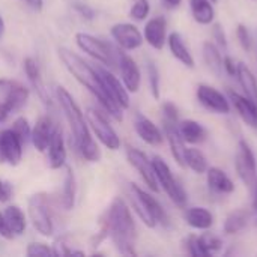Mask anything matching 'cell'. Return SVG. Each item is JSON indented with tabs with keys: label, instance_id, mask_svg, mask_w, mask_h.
I'll use <instances>...</instances> for the list:
<instances>
[{
	"label": "cell",
	"instance_id": "6da1fadb",
	"mask_svg": "<svg viewBox=\"0 0 257 257\" xmlns=\"http://www.w3.org/2000/svg\"><path fill=\"white\" fill-rule=\"evenodd\" d=\"M59 57L63 62L65 68L75 77V80L83 84L102 105V108L116 120H122V108L116 105V102L108 96L105 92L101 78L96 72V68L89 65L84 59H81L78 54L72 53L68 48H60L59 50Z\"/></svg>",
	"mask_w": 257,
	"mask_h": 257
},
{
	"label": "cell",
	"instance_id": "7a4b0ae2",
	"mask_svg": "<svg viewBox=\"0 0 257 257\" xmlns=\"http://www.w3.org/2000/svg\"><path fill=\"white\" fill-rule=\"evenodd\" d=\"M56 98L65 113V117L69 123L71 133L74 136V143L80 155L92 163H96L101 160V151L96 142L92 139L89 131L87 119L84 117V113L72 98V95L62 86L56 87Z\"/></svg>",
	"mask_w": 257,
	"mask_h": 257
},
{
	"label": "cell",
	"instance_id": "3957f363",
	"mask_svg": "<svg viewBox=\"0 0 257 257\" xmlns=\"http://www.w3.org/2000/svg\"><path fill=\"white\" fill-rule=\"evenodd\" d=\"M101 229H104L114 247L120 254L125 256H136V223L131 214V209L125 203L123 199L116 197L110 208L107 209L104 220L101 221Z\"/></svg>",
	"mask_w": 257,
	"mask_h": 257
},
{
	"label": "cell",
	"instance_id": "277c9868",
	"mask_svg": "<svg viewBox=\"0 0 257 257\" xmlns=\"http://www.w3.org/2000/svg\"><path fill=\"white\" fill-rule=\"evenodd\" d=\"M130 200L136 214L145 226L154 229L157 224H161L164 227L170 224L169 215L161 206V203L136 184H130Z\"/></svg>",
	"mask_w": 257,
	"mask_h": 257
},
{
	"label": "cell",
	"instance_id": "5b68a950",
	"mask_svg": "<svg viewBox=\"0 0 257 257\" xmlns=\"http://www.w3.org/2000/svg\"><path fill=\"white\" fill-rule=\"evenodd\" d=\"M152 164H154V170H155L157 181H158L160 187L166 191V194L170 197V200L178 208L184 209L187 206L188 196H187V191L184 190V187L179 184V181L172 173L169 164L161 157H154L152 158Z\"/></svg>",
	"mask_w": 257,
	"mask_h": 257
},
{
	"label": "cell",
	"instance_id": "8992f818",
	"mask_svg": "<svg viewBox=\"0 0 257 257\" xmlns=\"http://www.w3.org/2000/svg\"><path fill=\"white\" fill-rule=\"evenodd\" d=\"M75 42L81 51L87 53L90 57L101 62L102 65H107V66L117 65L119 51L113 50L110 44H107V42L89 35V33H84V32L75 33Z\"/></svg>",
	"mask_w": 257,
	"mask_h": 257
},
{
	"label": "cell",
	"instance_id": "52a82bcc",
	"mask_svg": "<svg viewBox=\"0 0 257 257\" xmlns=\"http://www.w3.org/2000/svg\"><path fill=\"white\" fill-rule=\"evenodd\" d=\"M235 169L242 184L248 188H254L257 181V161L251 146L245 140L238 142L235 152Z\"/></svg>",
	"mask_w": 257,
	"mask_h": 257
},
{
	"label": "cell",
	"instance_id": "ba28073f",
	"mask_svg": "<svg viewBox=\"0 0 257 257\" xmlns=\"http://www.w3.org/2000/svg\"><path fill=\"white\" fill-rule=\"evenodd\" d=\"M86 119H87V123L92 128V131L95 133L96 139L107 149L117 151L120 148V139H119L117 133L114 131V128L110 125V122L107 120V117L102 113H99L95 108H87Z\"/></svg>",
	"mask_w": 257,
	"mask_h": 257
},
{
	"label": "cell",
	"instance_id": "9c48e42d",
	"mask_svg": "<svg viewBox=\"0 0 257 257\" xmlns=\"http://www.w3.org/2000/svg\"><path fill=\"white\" fill-rule=\"evenodd\" d=\"M27 209H29V218L33 227L36 229V232L41 233L42 236H51L54 233V224L45 199L39 194L30 197Z\"/></svg>",
	"mask_w": 257,
	"mask_h": 257
},
{
	"label": "cell",
	"instance_id": "30bf717a",
	"mask_svg": "<svg viewBox=\"0 0 257 257\" xmlns=\"http://www.w3.org/2000/svg\"><path fill=\"white\" fill-rule=\"evenodd\" d=\"M126 158H128V163L137 170V173L140 175V178L143 179L146 187L151 191L158 193L160 191V184L157 181V175H155V170H154L152 160H149L145 152H142L140 149H136V148H128L126 149Z\"/></svg>",
	"mask_w": 257,
	"mask_h": 257
},
{
	"label": "cell",
	"instance_id": "8fae6325",
	"mask_svg": "<svg viewBox=\"0 0 257 257\" xmlns=\"http://www.w3.org/2000/svg\"><path fill=\"white\" fill-rule=\"evenodd\" d=\"M197 101L209 111L217 113V114H229L232 104L230 99L220 92L218 89L209 86V84H199L196 90Z\"/></svg>",
	"mask_w": 257,
	"mask_h": 257
},
{
	"label": "cell",
	"instance_id": "7c38bea8",
	"mask_svg": "<svg viewBox=\"0 0 257 257\" xmlns=\"http://www.w3.org/2000/svg\"><path fill=\"white\" fill-rule=\"evenodd\" d=\"M96 72L101 78V83L105 89V92L108 93V96L116 102L117 107H120L122 110H126L130 107V92L126 90V87L123 86V83H120V80L117 77H114V74L102 66H96Z\"/></svg>",
	"mask_w": 257,
	"mask_h": 257
},
{
	"label": "cell",
	"instance_id": "4fadbf2b",
	"mask_svg": "<svg viewBox=\"0 0 257 257\" xmlns=\"http://www.w3.org/2000/svg\"><path fill=\"white\" fill-rule=\"evenodd\" d=\"M113 39L117 42V45L125 51H133L142 47L145 38L140 33V30L130 23H117L110 30Z\"/></svg>",
	"mask_w": 257,
	"mask_h": 257
},
{
	"label": "cell",
	"instance_id": "5bb4252c",
	"mask_svg": "<svg viewBox=\"0 0 257 257\" xmlns=\"http://www.w3.org/2000/svg\"><path fill=\"white\" fill-rule=\"evenodd\" d=\"M23 142L12 130L0 131V152L3 161L11 166H18L23 158Z\"/></svg>",
	"mask_w": 257,
	"mask_h": 257
},
{
	"label": "cell",
	"instance_id": "9a60e30c",
	"mask_svg": "<svg viewBox=\"0 0 257 257\" xmlns=\"http://www.w3.org/2000/svg\"><path fill=\"white\" fill-rule=\"evenodd\" d=\"M117 65H119L122 83L126 87V90L131 93L139 92L140 84H142V74H140V69H139V65L136 63V60L131 56H128L126 53H119Z\"/></svg>",
	"mask_w": 257,
	"mask_h": 257
},
{
	"label": "cell",
	"instance_id": "2e32d148",
	"mask_svg": "<svg viewBox=\"0 0 257 257\" xmlns=\"http://www.w3.org/2000/svg\"><path fill=\"white\" fill-rule=\"evenodd\" d=\"M163 123H164V136L167 137L173 160L176 161V164L181 169H187V164H185L187 148H185V142H184V139L178 130V123L164 122V120H163Z\"/></svg>",
	"mask_w": 257,
	"mask_h": 257
},
{
	"label": "cell",
	"instance_id": "e0dca14e",
	"mask_svg": "<svg viewBox=\"0 0 257 257\" xmlns=\"http://www.w3.org/2000/svg\"><path fill=\"white\" fill-rule=\"evenodd\" d=\"M230 104L235 107L236 113L239 114V117L244 120V123H247L250 128L257 130V105L250 101L245 95H241L238 92L229 90L227 92Z\"/></svg>",
	"mask_w": 257,
	"mask_h": 257
},
{
	"label": "cell",
	"instance_id": "ac0fdd59",
	"mask_svg": "<svg viewBox=\"0 0 257 257\" xmlns=\"http://www.w3.org/2000/svg\"><path fill=\"white\" fill-rule=\"evenodd\" d=\"M134 130L139 134V137L148 143L149 146H160L164 142V136L161 133V130L146 116H143L142 113L136 114L134 119Z\"/></svg>",
	"mask_w": 257,
	"mask_h": 257
},
{
	"label": "cell",
	"instance_id": "d6986e66",
	"mask_svg": "<svg viewBox=\"0 0 257 257\" xmlns=\"http://www.w3.org/2000/svg\"><path fill=\"white\" fill-rule=\"evenodd\" d=\"M145 41L155 50H163V47L167 42V21L163 17L151 18L143 32Z\"/></svg>",
	"mask_w": 257,
	"mask_h": 257
},
{
	"label": "cell",
	"instance_id": "ffe728a7",
	"mask_svg": "<svg viewBox=\"0 0 257 257\" xmlns=\"http://www.w3.org/2000/svg\"><path fill=\"white\" fill-rule=\"evenodd\" d=\"M56 131H57V128L54 126L51 117L41 116L38 119L35 128L32 130V136H30V140H32L33 146L36 148V151L45 152L48 149V145H50Z\"/></svg>",
	"mask_w": 257,
	"mask_h": 257
},
{
	"label": "cell",
	"instance_id": "44dd1931",
	"mask_svg": "<svg viewBox=\"0 0 257 257\" xmlns=\"http://www.w3.org/2000/svg\"><path fill=\"white\" fill-rule=\"evenodd\" d=\"M0 87H3L6 90L5 101L11 107V111L12 113L21 110L26 105L30 92L21 83H18V81H9V80H0Z\"/></svg>",
	"mask_w": 257,
	"mask_h": 257
},
{
	"label": "cell",
	"instance_id": "7402d4cb",
	"mask_svg": "<svg viewBox=\"0 0 257 257\" xmlns=\"http://www.w3.org/2000/svg\"><path fill=\"white\" fill-rule=\"evenodd\" d=\"M206 184L208 188L215 193V194H232L235 191V184L233 181L226 175V172H223L218 167H209L206 170Z\"/></svg>",
	"mask_w": 257,
	"mask_h": 257
},
{
	"label": "cell",
	"instance_id": "603a6c76",
	"mask_svg": "<svg viewBox=\"0 0 257 257\" xmlns=\"http://www.w3.org/2000/svg\"><path fill=\"white\" fill-rule=\"evenodd\" d=\"M167 44H169V48H170V53L172 56L179 60L184 66L193 69L196 66V62H194V57L193 54L190 53L188 47L185 45L184 42V38L181 36V33L178 32H172L169 36H167Z\"/></svg>",
	"mask_w": 257,
	"mask_h": 257
},
{
	"label": "cell",
	"instance_id": "cb8c5ba5",
	"mask_svg": "<svg viewBox=\"0 0 257 257\" xmlns=\"http://www.w3.org/2000/svg\"><path fill=\"white\" fill-rule=\"evenodd\" d=\"M187 224L196 230H208L214 224V215L208 208L203 206H193L185 209L184 215Z\"/></svg>",
	"mask_w": 257,
	"mask_h": 257
},
{
	"label": "cell",
	"instance_id": "d4e9b609",
	"mask_svg": "<svg viewBox=\"0 0 257 257\" xmlns=\"http://www.w3.org/2000/svg\"><path fill=\"white\" fill-rule=\"evenodd\" d=\"M178 130H179L184 142L190 143V145H199V143L205 142L208 137L205 126L202 123H199L197 120H193V119L181 120L178 123Z\"/></svg>",
	"mask_w": 257,
	"mask_h": 257
},
{
	"label": "cell",
	"instance_id": "484cf974",
	"mask_svg": "<svg viewBox=\"0 0 257 257\" xmlns=\"http://www.w3.org/2000/svg\"><path fill=\"white\" fill-rule=\"evenodd\" d=\"M66 163V148L62 133L57 130L48 145V164L53 170L63 167Z\"/></svg>",
	"mask_w": 257,
	"mask_h": 257
},
{
	"label": "cell",
	"instance_id": "4316f807",
	"mask_svg": "<svg viewBox=\"0 0 257 257\" xmlns=\"http://www.w3.org/2000/svg\"><path fill=\"white\" fill-rule=\"evenodd\" d=\"M236 78L239 81V86L242 87V95H245L250 101H253L257 105V80L253 71L245 63L239 62Z\"/></svg>",
	"mask_w": 257,
	"mask_h": 257
},
{
	"label": "cell",
	"instance_id": "83f0119b",
	"mask_svg": "<svg viewBox=\"0 0 257 257\" xmlns=\"http://www.w3.org/2000/svg\"><path fill=\"white\" fill-rule=\"evenodd\" d=\"M202 56H203V60H205L208 69L214 75L221 77V74H223V56H221V50L218 48V45L215 42L206 41L202 47Z\"/></svg>",
	"mask_w": 257,
	"mask_h": 257
},
{
	"label": "cell",
	"instance_id": "f1b7e54d",
	"mask_svg": "<svg viewBox=\"0 0 257 257\" xmlns=\"http://www.w3.org/2000/svg\"><path fill=\"white\" fill-rule=\"evenodd\" d=\"M23 68H24V72H26L29 81L32 83V86L38 90V95L47 104L50 99L47 96V90L44 87V81H42V77H41V69H39L38 63H36V60L32 59V57H26L24 62H23Z\"/></svg>",
	"mask_w": 257,
	"mask_h": 257
},
{
	"label": "cell",
	"instance_id": "f546056e",
	"mask_svg": "<svg viewBox=\"0 0 257 257\" xmlns=\"http://www.w3.org/2000/svg\"><path fill=\"white\" fill-rule=\"evenodd\" d=\"M212 0H190V8L193 18L196 23L208 26L215 18V9H214Z\"/></svg>",
	"mask_w": 257,
	"mask_h": 257
},
{
	"label": "cell",
	"instance_id": "4dcf8cb0",
	"mask_svg": "<svg viewBox=\"0 0 257 257\" xmlns=\"http://www.w3.org/2000/svg\"><path fill=\"white\" fill-rule=\"evenodd\" d=\"M248 218H250V214L245 211V209H235L232 211L226 220H224V224H223V230L226 235H236L239 233L241 230L245 229L247 223H248Z\"/></svg>",
	"mask_w": 257,
	"mask_h": 257
},
{
	"label": "cell",
	"instance_id": "1f68e13d",
	"mask_svg": "<svg viewBox=\"0 0 257 257\" xmlns=\"http://www.w3.org/2000/svg\"><path fill=\"white\" fill-rule=\"evenodd\" d=\"M5 215V220L11 229V232L14 235H23L24 230H26V217H24V212L17 206V205H12V206H8L3 212Z\"/></svg>",
	"mask_w": 257,
	"mask_h": 257
},
{
	"label": "cell",
	"instance_id": "d6a6232c",
	"mask_svg": "<svg viewBox=\"0 0 257 257\" xmlns=\"http://www.w3.org/2000/svg\"><path fill=\"white\" fill-rule=\"evenodd\" d=\"M185 164L190 170H193L196 175H205L209 169L208 160L205 154L197 148H188L185 154Z\"/></svg>",
	"mask_w": 257,
	"mask_h": 257
},
{
	"label": "cell",
	"instance_id": "836d02e7",
	"mask_svg": "<svg viewBox=\"0 0 257 257\" xmlns=\"http://www.w3.org/2000/svg\"><path fill=\"white\" fill-rule=\"evenodd\" d=\"M74 202H75V176H74L72 169L66 167L60 203H62L65 211H71L74 208Z\"/></svg>",
	"mask_w": 257,
	"mask_h": 257
},
{
	"label": "cell",
	"instance_id": "e575fe53",
	"mask_svg": "<svg viewBox=\"0 0 257 257\" xmlns=\"http://www.w3.org/2000/svg\"><path fill=\"white\" fill-rule=\"evenodd\" d=\"M185 250L190 256L193 257H208L211 256L209 251L206 250V247L203 245V241L200 236L197 235H188L184 241Z\"/></svg>",
	"mask_w": 257,
	"mask_h": 257
},
{
	"label": "cell",
	"instance_id": "d590c367",
	"mask_svg": "<svg viewBox=\"0 0 257 257\" xmlns=\"http://www.w3.org/2000/svg\"><path fill=\"white\" fill-rule=\"evenodd\" d=\"M146 71H148V80H149V87H151V93L155 99H160L161 96V78H160V71L157 68V65L149 60L146 63Z\"/></svg>",
	"mask_w": 257,
	"mask_h": 257
},
{
	"label": "cell",
	"instance_id": "8d00e7d4",
	"mask_svg": "<svg viewBox=\"0 0 257 257\" xmlns=\"http://www.w3.org/2000/svg\"><path fill=\"white\" fill-rule=\"evenodd\" d=\"M12 131L20 137V140L23 142V145H26L29 140H30V136H32V130H30V125H29V120L26 117H17L12 123Z\"/></svg>",
	"mask_w": 257,
	"mask_h": 257
},
{
	"label": "cell",
	"instance_id": "74e56055",
	"mask_svg": "<svg viewBox=\"0 0 257 257\" xmlns=\"http://www.w3.org/2000/svg\"><path fill=\"white\" fill-rule=\"evenodd\" d=\"M149 12H151L149 0H134L130 15H131V18H134L137 21H143L149 15Z\"/></svg>",
	"mask_w": 257,
	"mask_h": 257
},
{
	"label": "cell",
	"instance_id": "f35d334b",
	"mask_svg": "<svg viewBox=\"0 0 257 257\" xmlns=\"http://www.w3.org/2000/svg\"><path fill=\"white\" fill-rule=\"evenodd\" d=\"M202 241H203V245L206 247V250L209 251V254H214V253H218L221 248H223V241L220 236L217 235H212L209 232L200 235Z\"/></svg>",
	"mask_w": 257,
	"mask_h": 257
},
{
	"label": "cell",
	"instance_id": "ab89813d",
	"mask_svg": "<svg viewBox=\"0 0 257 257\" xmlns=\"http://www.w3.org/2000/svg\"><path fill=\"white\" fill-rule=\"evenodd\" d=\"M26 256H54V253H53V248H50L47 244H42V242H32V244L27 245Z\"/></svg>",
	"mask_w": 257,
	"mask_h": 257
},
{
	"label": "cell",
	"instance_id": "60d3db41",
	"mask_svg": "<svg viewBox=\"0 0 257 257\" xmlns=\"http://www.w3.org/2000/svg\"><path fill=\"white\" fill-rule=\"evenodd\" d=\"M161 111H163V120L164 122H172V123H179V111H178V107L170 102V101H166L161 107Z\"/></svg>",
	"mask_w": 257,
	"mask_h": 257
},
{
	"label": "cell",
	"instance_id": "b9f144b4",
	"mask_svg": "<svg viewBox=\"0 0 257 257\" xmlns=\"http://www.w3.org/2000/svg\"><path fill=\"white\" fill-rule=\"evenodd\" d=\"M236 39H238L239 45H241L245 51H250V50H251L253 41H251V35H250L247 26L238 24V27H236Z\"/></svg>",
	"mask_w": 257,
	"mask_h": 257
},
{
	"label": "cell",
	"instance_id": "7bdbcfd3",
	"mask_svg": "<svg viewBox=\"0 0 257 257\" xmlns=\"http://www.w3.org/2000/svg\"><path fill=\"white\" fill-rule=\"evenodd\" d=\"M212 38H214V41H215V44L218 45L220 50L227 48V38H226V33H224L221 24H214L212 26Z\"/></svg>",
	"mask_w": 257,
	"mask_h": 257
},
{
	"label": "cell",
	"instance_id": "ee69618b",
	"mask_svg": "<svg viewBox=\"0 0 257 257\" xmlns=\"http://www.w3.org/2000/svg\"><path fill=\"white\" fill-rule=\"evenodd\" d=\"M223 71L226 74H229L230 77H236L238 72V63L235 62V59L232 56H224L223 57Z\"/></svg>",
	"mask_w": 257,
	"mask_h": 257
},
{
	"label": "cell",
	"instance_id": "f6af8a7d",
	"mask_svg": "<svg viewBox=\"0 0 257 257\" xmlns=\"http://www.w3.org/2000/svg\"><path fill=\"white\" fill-rule=\"evenodd\" d=\"M72 248H69V245L63 241V239H57L53 245V253L54 256H71Z\"/></svg>",
	"mask_w": 257,
	"mask_h": 257
},
{
	"label": "cell",
	"instance_id": "bcb514c9",
	"mask_svg": "<svg viewBox=\"0 0 257 257\" xmlns=\"http://www.w3.org/2000/svg\"><path fill=\"white\" fill-rule=\"evenodd\" d=\"M12 197V187L8 182L0 181V203H6Z\"/></svg>",
	"mask_w": 257,
	"mask_h": 257
},
{
	"label": "cell",
	"instance_id": "7dc6e473",
	"mask_svg": "<svg viewBox=\"0 0 257 257\" xmlns=\"http://www.w3.org/2000/svg\"><path fill=\"white\" fill-rule=\"evenodd\" d=\"M74 8H75V11H77V12H80V15H83V17H84V18H87V20H92V18L95 17V11H93L92 8H89L87 5L75 3V5H74Z\"/></svg>",
	"mask_w": 257,
	"mask_h": 257
},
{
	"label": "cell",
	"instance_id": "c3c4849f",
	"mask_svg": "<svg viewBox=\"0 0 257 257\" xmlns=\"http://www.w3.org/2000/svg\"><path fill=\"white\" fill-rule=\"evenodd\" d=\"M0 236L5 238V239H12V236H14V233L11 232L3 214H0Z\"/></svg>",
	"mask_w": 257,
	"mask_h": 257
},
{
	"label": "cell",
	"instance_id": "681fc988",
	"mask_svg": "<svg viewBox=\"0 0 257 257\" xmlns=\"http://www.w3.org/2000/svg\"><path fill=\"white\" fill-rule=\"evenodd\" d=\"M11 113H12V111H11V107L6 104V101L0 102V123H3V122L8 119V116H9Z\"/></svg>",
	"mask_w": 257,
	"mask_h": 257
},
{
	"label": "cell",
	"instance_id": "f907efd6",
	"mask_svg": "<svg viewBox=\"0 0 257 257\" xmlns=\"http://www.w3.org/2000/svg\"><path fill=\"white\" fill-rule=\"evenodd\" d=\"M24 2L35 11H41L44 8V0H24Z\"/></svg>",
	"mask_w": 257,
	"mask_h": 257
},
{
	"label": "cell",
	"instance_id": "816d5d0a",
	"mask_svg": "<svg viewBox=\"0 0 257 257\" xmlns=\"http://www.w3.org/2000/svg\"><path fill=\"white\" fill-rule=\"evenodd\" d=\"M163 2H164V5H166L169 9H176V8H179L181 3H182V0H163Z\"/></svg>",
	"mask_w": 257,
	"mask_h": 257
},
{
	"label": "cell",
	"instance_id": "f5cc1de1",
	"mask_svg": "<svg viewBox=\"0 0 257 257\" xmlns=\"http://www.w3.org/2000/svg\"><path fill=\"white\" fill-rule=\"evenodd\" d=\"M3 33H5V21H3V18L0 17V38L3 36Z\"/></svg>",
	"mask_w": 257,
	"mask_h": 257
},
{
	"label": "cell",
	"instance_id": "db71d44e",
	"mask_svg": "<svg viewBox=\"0 0 257 257\" xmlns=\"http://www.w3.org/2000/svg\"><path fill=\"white\" fill-rule=\"evenodd\" d=\"M5 161H3V157H2V152H0V164H3Z\"/></svg>",
	"mask_w": 257,
	"mask_h": 257
},
{
	"label": "cell",
	"instance_id": "11a10c76",
	"mask_svg": "<svg viewBox=\"0 0 257 257\" xmlns=\"http://www.w3.org/2000/svg\"><path fill=\"white\" fill-rule=\"evenodd\" d=\"M212 2H215V0H212Z\"/></svg>",
	"mask_w": 257,
	"mask_h": 257
},
{
	"label": "cell",
	"instance_id": "9f6ffc18",
	"mask_svg": "<svg viewBox=\"0 0 257 257\" xmlns=\"http://www.w3.org/2000/svg\"><path fill=\"white\" fill-rule=\"evenodd\" d=\"M254 2H257V0H254Z\"/></svg>",
	"mask_w": 257,
	"mask_h": 257
}]
</instances>
